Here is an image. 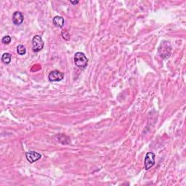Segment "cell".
Here are the masks:
<instances>
[{
    "instance_id": "obj_2",
    "label": "cell",
    "mask_w": 186,
    "mask_h": 186,
    "mask_svg": "<svg viewBox=\"0 0 186 186\" xmlns=\"http://www.w3.org/2000/svg\"><path fill=\"white\" fill-rule=\"evenodd\" d=\"M44 41L39 35H37L33 37L32 39V49L34 53H38L42 50L44 47Z\"/></svg>"
},
{
    "instance_id": "obj_1",
    "label": "cell",
    "mask_w": 186,
    "mask_h": 186,
    "mask_svg": "<svg viewBox=\"0 0 186 186\" xmlns=\"http://www.w3.org/2000/svg\"><path fill=\"white\" fill-rule=\"evenodd\" d=\"M74 63L79 69H85L87 66L88 59L83 53L78 52L74 55Z\"/></svg>"
},
{
    "instance_id": "obj_5",
    "label": "cell",
    "mask_w": 186,
    "mask_h": 186,
    "mask_svg": "<svg viewBox=\"0 0 186 186\" xmlns=\"http://www.w3.org/2000/svg\"><path fill=\"white\" fill-rule=\"evenodd\" d=\"M64 78V74L62 72L55 70L49 74L48 79L50 81H60Z\"/></svg>"
},
{
    "instance_id": "obj_10",
    "label": "cell",
    "mask_w": 186,
    "mask_h": 186,
    "mask_svg": "<svg viewBox=\"0 0 186 186\" xmlns=\"http://www.w3.org/2000/svg\"><path fill=\"white\" fill-rule=\"evenodd\" d=\"M12 41V39L10 36H4V37L2 39V42L4 44H9Z\"/></svg>"
},
{
    "instance_id": "obj_12",
    "label": "cell",
    "mask_w": 186,
    "mask_h": 186,
    "mask_svg": "<svg viewBox=\"0 0 186 186\" xmlns=\"http://www.w3.org/2000/svg\"><path fill=\"white\" fill-rule=\"evenodd\" d=\"M70 3L71 4H78L79 3V1H75V2H72V1H71L70 2Z\"/></svg>"
},
{
    "instance_id": "obj_6",
    "label": "cell",
    "mask_w": 186,
    "mask_h": 186,
    "mask_svg": "<svg viewBox=\"0 0 186 186\" xmlns=\"http://www.w3.org/2000/svg\"><path fill=\"white\" fill-rule=\"evenodd\" d=\"M24 20V16L21 12L16 11L13 15V22L15 26H20Z\"/></svg>"
},
{
    "instance_id": "obj_4",
    "label": "cell",
    "mask_w": 186,
    "mask_h": 186,
    "mask_svg": "<svg viewBox=\"0 0 186 186\" xmlns=\"http://www.w3.org/2000/svg\"><path fill=\"white\" fill-rule=\"evenodd\" d=\"M25 156H26L27 161H28L29 163H31V164L37 162V161L39 160L40 158H42V155H41L40 153L34 151L26 152V153H25Z\"/></svg>"
},
{
    "instance_id": "obj_8",
    "label": "cell",
    "mask_w": 186,
    "mask_h": 186,
    "mask_svg": "<svg viewBox=\"0 0 186 186\" xmlns=\"http://www.w3.org/2000/svg\"><path fill=\"white\" fill-rule=\"evenodd\" d=\"M11 59H12V55L10 53H4L2 56V62L5 63V64H10L11 62Z\"/></svg>"
},
{
    "instance_id": "obj_9",
    "label": "cell",
    "mask_w": 186,
    "mask_h": 186,
    "mask_svg": "<svg viewBox=\"0 0 186 186\" xmlns=\"http://www.w3.org/2000/svg\"><path fill=\"white\" fill-rule=\"evenodd\" d=\"M17 53L20 55H23L26 53V49L23 45L19 44L17 47Z\"/></svg>"
},
{
    "instance_id": "obj_7",
    "label": "cell",
    "mask_w": 186,
    "mask_h": 186,
    "mask_svg": "<svg viewBox=\"0 0 186 186\" xmlns=\"http://www.w3.org/2000/svg\"><path fill=\"white\" fill-rule=\"evenodd\" d=\"M53 24L55 25L56 27H58V28H62V27L64 26L65 20L64 18L61 16H55L53 20Z\"/></svg>"
},
{
    "instance_id": "obj_11",
    "label": "cell",
    "mask_w": 186,
    "mask_h": 186,
    "mask_svg": "<svg viewBox=\"0 0 186 186\" xmlns=\"http://www.w3.org/2000/svg\"><path fill=\"white\" fill-rule=\"evenodd\" d=\"M62 37H63V39H64L65 40H66V41H68V39H67L66 37H68L70 39V35H69V34L67 32V31H63V32H62Z\"/></svg>"
},
{
    "instance_id": "obj_3",
    "label": "cell",
    "mask_w": 186,
    "mask_h": 186,
    "mask_svg": "<svg viewBox=\"0 0 186 186\" xmlns=\"http://www.w3.org/2000/svg\"><path fill=\"white\" fill-rule=\"evenodd\" d=\"M155 164V154L153 152H148L146 154V158L144 160V166L146 170L151 169Z\"/></svg>"
}]
</instances>
